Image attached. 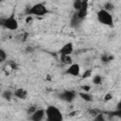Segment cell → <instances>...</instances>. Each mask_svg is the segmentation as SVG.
<instances>
[{
  "label": "cell",
  "mask_w": 121,
  "mask_h": 121,
  "mask_svg": "<svg viewBox=\"0 0 121 121\" xmlns=\"http://www.w3.org/2000/svg\"><path fill=\"white\" fill-rule=\"evenodd\" d=\"M45 115L47 121H61L63 119L61 112L55 106H48L45 109Z\"/></svg>",
  "instance_id": "cell-1"
},
{
  "label": "cell",
  "mask_w": 121,
  "mask_h": 121,
  "mask_svg": "<svg viewBox=\"0 0 121 121\" xmlns=\"http://www.w3.org/2000/svg\"><path fill=\"white\" fill-rule=\"evenodd\" d=\"M46 13H48V9L43 3H38L33 5L32 7L28 8L26 9L27 15H35V16H43Z\"/></svg>",
  "instance_id": "cell-2"
},
{
  "label": "cell",
  "mask_w": 121,
  "mask_h": 121,
  "mask_svg": "<svg viewBox=\"0 0 121 121\" xmlns=\"http://www.w3.org/2000/svg\"><path fill=\"white\" fill-rule=\"evenodd\" d=\"M97 20L102 25H105V26H113V19H112V14L109 11L105 10L104 9H100L97 12Z\"/></svg>",
  "instance_id": "cell-3"
},
{
  "label": "cell",
  "mask_w": 121,
  "mask_h": 121,
  "mask_svg": "<svg viewBox=\"0 0 121 121\" xmlns=\"http://www.w3.org/2000/svg\"><path fill=\"white\" fill-rule=\"evenodd\" d=\"M59 98L65 101V102H68V103H71L75 100L76 96H77V93L74 92V91H71V90H66V91H63L61 93L59 94Z\"/></svg>",
  "instance_id": "cell-4"
},
{
  "label": "cell",
  "mask_w": 121,
  "mask_h": 121,
  "mask_svg": "<svg viewBox=\"0 0 121 121\" xmlns=\"http://www.w3.org/2000/svg\"><path fill=\"white\" fill-rule=\"evenodd\" d=\"M18 26H19L18 22L13 15H10L9 17H6L3 27L9 29V30H16L18 28Z\"/></svg>",
  "instance_id": "cell-5"
},
{
  "label": "cell",
  "mask_w": 121,
  "mask_h": 121,
  "mask_svg": "<svg viewBox=\"0 0 121 121\" xmlns=\"http://www.w3.org/2000/svg\"><path fill=\"white\" fill-rule=\"evenodd\" d=\"M79 73H80V66L79 64L78 63H71L69 65V67L66 69L65 71V74H68V75H71L73 77H78L79 76Z\"/></svg>",
  "instance_id": "cell-6"
},
{
  "label": "cell",
  "mask_w": 121,
  "mask_h": 121,
  "mask_svg": "<svg viewBox=\"0 0 121 121\" xmlns=\"http://www.w3.org/2000/svg\"><path fill=\"white\" fill-rule=\"evenodd\" d=\"M45 116V111L43 109H37L33 113L30 114V119L33 121H41Z\"/></svg>",
  "instance_id": "cell-7"
},
{
  "label": "cell",
  "mask_w": 121,
  "mask_h": 121,
  "mask_svg": "<svg viewBox=\"0 0 121 121\" xmlns=\"http://www.w3.org/2000/svg\"><path fill=\"white\" fill-rule=\"evenodd\" d=\"M74 51V46L72 43H67L62 45V47L59 50L60 55H71Z\"/></svg>",
  "instance_id": "cell-8"
},
{
  "label": "cell",
  "mask_w": 121,
  "mask_h": 121,
  "mask_svg": "<svg viewBox=\"0 0 121 121\" xmlns=\"http://www.w3.org/2000/svg\"><path fill=\"white\" fill-rule=\"evenodd\" d=\"M81 23H82V19H80L78 16L77 12L75 14H73V16L71 18V21H70V26L72 27H74V28H78V26H81Z\"/></svg>",
  "instance_id": "cell-9"
},
{
  "label": "cell",
  "mask_w": 121,
  "mask_h": 121,
  "mask_svg": "<svg viewBox=\"0 0 121 121\" xmlns=\"http://www.w3.org/2000/svg\"><path fill=\"white\" fill-rule=\"evenodd\" d=\"M13 95L20 98V99H26L27 97V91L26 89H23V88H19V89H16L15 92L13 93Z\"/></svg>",
  "instance_id": "cell-10"
},
{
  "label": "cell",
  "mask_w": 121,
  "mask_h": 121,
  "mask_svg": "<svg viewBox=\"0 0 121 121\" xmlns=\"http://www.w3.org/2000/svg\"><path fill=\"white\" fill-rule=\"evenodd\" d=\"M60 61L66 65H70L71 63H73L71 55H60Z\"/></svg>",
  "instance_id": "cell-11"
},
{
  "label": "cell",
  "mask_w": 121,
  "mask_h": 121,
  "mask_svg": "<svg viewBox=\"0 0 121 121\" xmlns=\"http://www.w3.org/2000/svg\"><path fill=\"white\" fill-rule=\"evenodd\" d=\"M78 95H79V96H80L84 101H86V102H91V101H93L92 95H89V94L86 93V92H80Z\"/></svg>",
  "instance_id": "cell-12"
},
{
  "label": "cell",
  "mask_w": 121,
  "mask_h": 121,
  "mask_svg": "<svg viewBox=\"0 0 121 121\" xmlns=\"http://www.w3.org/2000/svg\"><path fill=\"white\" fill-rule=\"evenodd\" d=\"M12 95H13V93L11 91H9V90H5L2 93V97L4 99H6V100H10L11 97H12Z\"/></svg>",
  "instance_id": "cell-13"
},
{
  "label": "cell",
  "mask_w": 121,
  "mask_h": 121,
  "mask_svg": "<svg viewBox=\"0 0 121 121\" xmlns=\"http://www.w3.org/2000/svg\"><path fill=\"white\" fill-rule=\"evenodd\" d=\"M113 60V56L112 55H109V54H103L102 55V57H101V60H102V62H104V63H107V62H110V61H112Z\"/></svg>",
  "instance_id": "cell-14"
},
{
  "label": "cell",
  "mask_w": 121,
  "mask_h": 121,
  "mask_svg": "<svg viewBox=\"0 0 121 121\" xmlns=\"http://www.w3.org/2000/svg\"><path fill=\"white\" fill-rule=\"evenodd\" d=\"M102 80H103V78H102V77H101L100 75H95V76L93 78V83L95 84V85L101 84V83H102Z\"/></svg>",
  "instance_id": "cell-15"
},
{
  "label": "cell",
  "mask_w": 121,
  "mask_h": 121,
  "mask_svg": "<svg viewBox=\"0 0 121 121\" xmlns=\"http://www.w3.org/2000/svg\"><path fill=\"white\" fill-rule=\"evenodd\" d=\"M104 9L110 12V11H112V10L114 9V5L112 3H111V2H106L104 4Z\"/></svg>",
  "instance_id": "cell-16"
},
{
  "label": "cell",
  "mask_w": 121,
  "mask_h": 121,
  "mask_svg": "<svg viewBox=\"0 0 121 121\" xmlns=\"http://www.w3.org/2000/svg\"><path fill=\"white\" fill-rule=\"evenodd\" d=\"M7 66H9L11 70H15V69L18 68L17 63H16L15 61H13V60H9V61L7 62Z\"/></svg>",
  "instance_id": "cell-17"
},
{
  "label": "cell",
  "mask_w": 121,
  "mask_h": 121,
  "mask_svg": "<svg viewBox=\"0 0 121 121\" xmlns=\"http://www.w3.org/2000/svg\"><path fill=\"white\" fill-rule=\"evenodd\" d=\"M92 73H93L92 69H87V70L84 71V73L82 74L81 78H90V77L92 76Z\"/></svg>",
  "instance_id": "cell-18"
},
{
  "label": "cell",
  "mask_w": 121,
  "mask_h": 121,
  "mask_svg": "<svg viewBox=\"0 0 121 121\" xmlns=\"http://www.w3.org/2000/svg\"><path fill=\"white\" fill-rule=\"evenodd\" d=\"M81 7V0H74L73 3V8L78 11Z\"/></svg>",
  "instance_id": "cell-19"
},
{
  "label": "cell",
  "mask_w": 121,
  "mask_h": 121,
  "mask_svg": "<svg viewBox=\"0 0 121 121\" xmlns=\"http://www.w3.org/2000/svg\"><path fill=\"white\" fill-rule=\"evenodd\" d=\"M6 59H7V53L3 49L0 48V63L3 62L4 60H6Z\"/></svg>",
  "instance_id": "cell-20"
},
{
  "label": "cell",
  "mask_w": 121,
  "mask_h": 121,
  "mask_svg": "<svg viewBox=\"0 0 121 121\" xmlns=\"http://www.w3.org/2000/svg\"><path fill=\"white\" fill-rule=\"evenodd\" d=\"M95 121H105V118H104V116H103V113L98 112V113L95 116Z\"/></svg>",
  "instance_id": "cell-21"
},
{
  "label": "cell",
  "mask_w": 121,
  "mask_h": 121,
  "mask_svg": "<svg viewBox=\"0 0 121 121\" xmlns=\"http://www.w3.org/2000/svg\"><path fill=\"white\" fill-rule=\"evenodd\" d=\"M37 109H38V108H37L35 105H33V106H30V107L27 109V113H28V114H31V113H33V112H35Z\"/></svg>",
  "instance_id": "cell-22"
},
{
  "label": "cell",
  "mask_w": 121,
  "mask_h": 121,
  "mask_svg": "<svg viewBox=\"0 0 121 121\" xmlns=\"http://www.w3.org/2000/svg\"><path fill=\"white\" fill-rule=\"evenodd\" d=\"M98 112H100L98 110H96V109H91V110H89V113L91 115H93V116H95Z\"/></svg>",
  "instance_id": "cell-23"
},
{
  "label": "cell",
  "mask_w": 121,
  "mask_h": 121,
  "mask_svg": "<svg viewBox=\"0 0 121 121\" xmlns=\"http://www.w3.org/2000/svg\"><path fill=\"white\" fill-rule=\"evenodd\" d=\"M112 98V95L111 94H107V95H105V96H104L105 101H109V100H111Z\"/></svg>",
  "instance_id": "cell-24"
},
{
  "label": "cell",
  "mask_w": 121,
  "mask_h": 121,
  "mask_svg": "<svg viewBox=\"0 0 121 121\" xmlns=\"http://www.w3.org/2000/svg\"><path fill=\"white\" fill-rule=\"evenodd\" d=\"M90 89H91V87H90V86H88V85H84V86H82V90H83V91H85V92L90 91Z\"/></svg>",
  "instance_id": "cell-25"
},
{
  "label": "cell",
  "mask_w": 121,
  "mask_h": 121,
  "mask_svg": "<svg viewBox=\"0 0 121 121\" xmlns=\"http://www.w3.org/2000/svg\"><path fill=\"white\" fill-rule=\"evenodd\" d=\"M5 19H6V17H0V26H4Z\"/></svg>",
  "instance_id": "cell-26"
},
{
  "label": "cell",
  "mask_w": 121,
  "mask_h": 121,
  "mask_svg": "<svg viewBox=\"0 0 121 121\" xmlns=\"http://www.w3.org/2000/svg\"><path fill=\"white\" fill-rule=\"evenodd\" d=\"M31 20H32V18H31V15H28V16L26 17V22L28 24L29 22H31Z\"/></svg>",
  "instance_id": "cell-27"
},
{
  "label": "cell",
  "mask_w": 121,
  "mask_h": 121,
  "mask_svg": "<svg viewBox=\"0 0 121 121\" xmlns=\"http://www.w3.org/2000/svg\"><path fill=\"white\" fill-rule=\"evenodd\" d=\"M26 51H30V52H32V51H33V48L30 47V46H28V47L26 48Z\"/></svg>",
  "instance_id": "cell-28"
},
{
  "label": "cell",
  "mask_w": 121,
  "mask_h": 121,
  "mask_svg": "<svg viewBox=\"0 0 121 121\" xmlns=\"http://www.w3.org/2000/svg\"><path fill=\"white\" fill-rule=\"evenodd\" d=\"M77 112H71V114H70V115H71V116H72V115H75Z\"/></svg>",
  "instance_id": "cell-29"
},
{
  "label": "cell",
  "mask_w": 121,
  "mask_h": 121,
  "mask_svg": "<svg viewBox=\"0 0 121 121\" xmlns=\"http://www.w3.org/2000/svg\"><path fill=\"white\" fill-rule=\"evenodd\" d=\"M3 1H4V0H0V2H3Z\"/></svg>",
  "instance_id": "cell-30"
},
{
  "label": "cell",
  "mask_w": 121,
  "mask_h": 121,
  "mask_svg": "<svg viewBox=\"0 0 121 121\" xmlns=\"http://www.w3.org/2000/svg\"><path fill=\"white\" fill-rule=\"evenodd\" d=\"M0 93H1V88H0Z\"/></svg>",
  "instance_id": "cell-31"
}]
</instances>
